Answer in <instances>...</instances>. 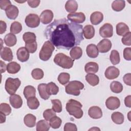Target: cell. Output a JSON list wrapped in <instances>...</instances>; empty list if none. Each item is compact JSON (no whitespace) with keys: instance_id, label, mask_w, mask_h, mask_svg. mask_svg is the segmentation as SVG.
Returning a JSON list of instances; mask_svg holds the SVG:
<instances>
[{"instance_id":"cell-1","label":"cell","mask_w":131,"mask_h":131,"mask_svg":"<svg viewBox=\"0 0 131 131\" xmlns=\"http://www.w3.org/2000/svg\"><path fill=\"white\" fill-rule=\"evenodd\" d=\"M83 26L66 18L55 19L45 30L46 38L57 49L69 50L84 39Z\"/></svg>"},{"instance_id":"cell-2","label":"cell","mask_w":131,"mask_h":131,"mask_svg":"<svg viewBox=\"0 0 131 131\" xmlns=\"http://www.w3.org/2000/svg\"><path fill=\"white\" fill-rule=\"evenodd\" d=\"M81 103L74 99H70L66 104V110L70 115L77 119H80L83 116V112L81 108Z\"/></svg>"},{"instance_id":"cell-3","label":"cell","mask_w":131,"mask_h":131,"mask_svg":"<svg viewBox=\"0 0 131 131\" xmlns=\"http://www.w3.org/2000/svg\"><path fill=\"white\" fill-rule=\"evenodd\" d=\"M54 62L56 64L63 69H69L73 67L74 60L63 53H59L55 56Z\"/></svg>"},{"instance_id":"cell-4","label":"cell","mask_w":131,"mask_h":131,"mask_svg":"<svg viewBox=\"0 0 131 131\" xmlns=\"http://www.w3.org/2000/svg\"><path fill=\"white\" fill-rule=\"evenodd\" d=\"M54 49V46L51 41L49 40L45 41L39 51V58L43 61L48 60L51 57Z\"/></svg>"},{"instance_id":"cell-5","label":"cell","mask_w":131,"mask_h":131,"mask_svg":"<svg viewBox=\"0 0 131 131\" xmlns=\"http://www.w3.org/2000/svg\"><path fill=\"white\" fill-rule=\"evenodd\" d=\"M84 87V84L79 81H71L66 86L65 91L68 94L79 96L80 94V90L83 89Z\"/></svg>"},{"instance_id":"cell-6","label":"cell","mask_w":131,"mask_h":131,"mask_svg":"<svg viewBox=\"0 0 131 131\" xmlns=\"http://www.w3.org/2000/svg\"><path fill=\"white\" fill-rule=\"evenodd\" d=\"M20 84L21 81L18 78L9 77L6 81L5 88L9 94L12 95L16 92Z\"/></svg>"},{"instance_id":"cell-7","label":"cell","mask_w":131,"mask_h":131,"mask_svg":"<svg viewBox=\"0 0 131 131\" xmlns=\"http://www.w3.org/2000/svg\"><path fill=\"white\" fill-rule=\"evenodd\" d=\"M40 18L38 15L34 13L28 14L25 18L26 25L30 28H34L37 27L40 24Z\"/></svg>"},{"instance_id":"cell-8","label":"cell","mask_w":131,"mask_h":131,"mask_svg":"<svg viewBox=\"0 0 131 131\" xmlns=\"http://www.w3.org/2000/svg\"><path fill=\"white\" fill-rule=\"evenodd\" d=\"M99 34L103 38L111 37L113 35V27L110 23H105L99 29Z\"/></svg>"},{"instance_id":"cell-9","label":"cell","mask_w":131,"mask_h":131,"mask_svg":"<svg viewBox=\"0 0 131 131\" xmlns=\"http://www.w3.org/2000/svg\"><path fill=\"white\" fill-rule=\"evenodd\" d=\"M67 18L70 21L77 24L83 23L85 20V16L82 12L69 13L67 15Z\"/></svg>"},{"instance_id":"cell-10","label":"cell","mask_w":131,"mask_h":131,"mask_svg":"<svg viewBox=\"0 0 131 131\" xmlns=\"http://www.w3.org/2000/svg\"><path fill=\"white\" fill-rule=\"evenodd\" d=\"M106 107L110 110H115L120 106V101L117 97H109L105 101Z\"/></svg>"},{"instance_id":"cell-11","label":"cell","mask_w":131,"mask_h":131,"mask_svg":"<svg viewBox=\"0 0 131 131\" xmlns=\"http://www.w3.org/2000/svg\"><path fill=\"white\" fill-rule=\"evenodd\" d=\"M120 74L119 70L114 66L108 67L104 72L105 77L110 80L117 78Z\"/></svg>"},{"instance_id":"cell-12","label":"cell","mask_w":131,"mask_h":131,"mask_svg":"<svg viewBox=\"0 0 131 131\" xmlns=\"http://www.w3.org/2000/svg\"><path fill=\"white\" fill-rule=\"evenodd\" d=\"M112 42L108 39H103L97 44V48L100 53H104L108 52L112 48Z\"/></svg>"},{"instance_id":"cell-13","label":"cell","mask_w":131,"mask_h":131,"mask_svg":"<svg viewBox=\"0 0 131 131\" xmlns=\"http://www.w3.org/2000/svg\"><path fill=\"white\" fill-rule=\"evenodd\" d=\"M54 14L53 12L50 10H45L43 11L39 16L40 21L45 25L50 23L53 18Z\"/></svg>"},{"instance_id":"cell-14","label":"cell","mask_w":131,"mask_h":131,"mask_svg":"<svg viewBox=\"0 0 131 131\" xmlns=\"http://www.w3.org/2000/svg\"><path fill=\"white\" fill-rule=\"evenodd\" d=\"M17 57L18 60L20 62H26L27 61L30 57V53L28 50L25 47L19 48L16 52Z\"/></svg>"},{"instance_id":"cell-15","label":"cell","mask_w":131,"mask_h":131,"mask_svg":"<svg viewBox=\"0 0 131 131\" xmlns=\"http://www.w3.org/2000/svg\"><path fill=\"white\" fill-rule=\"evenodd\" d=\"M89 116L94 119H97L102 117V111L97 106H93L90 107L88 111Z\"/></svg>"},{"instance_id":"cell-16","label":"cell","mask_w":131,"mask_h":131,"mask_svg":"<svg viewBox=\"0 0 131 131\" xmlns=\"http://www.w3.org/2000/svg\"><path fill=\"white\" fill-rule=\"evenodd\" d=\"M9 101L12 106L15 108H19L21 107L23 100L21 97L17 94H12L9 97Z\"/></svg>"},{"instance_id":"cell-17","label":"cell","mask_w":131,"mask_h":131,"mask_svg":"<svg viewBox=\"0 0 131 131\" xmlns=\"http://www.w3.org/2000/svg\"><path fill=\"white\" fill-rule=\"evenodd\" d=\"M6 14L10 19H15L18 16L19 10L17 7L14 5H10L6 10Z\"/></svg>"},{"instance_id":"cell-18","label":"cell","mask_w":131,"mask_h":131,"mask_svg":"<svg viewBox=\"0 0 131 131\" xmlns=\"http://www.w3.org/2000/svg\"><path fill=\"white\" fill-rule=\"evenodd\" d=\"M1 57L5 61H11L13 59V55L11 49L8 47L1 49Z\"/></svg>"},{"instance_id":"cell-19","label":"cell","mask_w":131,"mask_h":131,"mask_svg":"<svg viewBox=\"0 0 131 131\" xmlns=\"http://www.w3.org/2000/svg\"><path fill=\"white\" fill-rule=\"evenodd\" d=\"M86 52L88 56L92 58H96L99 54V51L97 46L93 43L90 44L87 46Z\"/></svg>"},{"instance_id":"cell-20","label":"cell","mask_w":131,"mask_h":131,"mask_svg":"<svg viewBox=\"0 0 131 131\" xmlns=\"http://www.w3.org/2000/svg\"><path fill=\"white\" fill-rule=\"evenodd\" d=\"M103 19V14L99 11L93 12L90 16V21L93 25H97L99 24Z\"/></svg>"},{"instance_id":"cell-21","label":"cell","mask_w":131,"mask_h":131,"mask_svg":"<svg viewBox=\"0 0 131 131\" xmlns=\"http://www.w3.org/2000/svg\"><path fill=\"white\" fill-rule=\"evenodd\" d=\"M98 64L95 62H89L84 66L85 72L88 74H95L98 71Z\"/></svg>"},{"instance_id":"cell-22","label":"cell","mask_w":131,"mask_h":131,"mask_svg":"<svg viewBox=\"0 0 131 131\" xmlns=\"http://www.w3.org/2000/svg\"><path fill=\"white\" fill-rule=\"evenodd\" d=\"M83 34L84 37L88 39L93 38L95 35V30L94 27L90 25H86L83 29Z\"/></svg>"},{"instance_id":"cell-23","label":"cell","mask_w":131,"mask_h":131,"mask_svg":"<svg viewBox=\"0 0 131 131\" xmlns=\"http://www.w3.org/2000/svg\"><path fill=\"white\" fill-rule=\"evenodd\" d=\"M129 32L128 26L124 23H119L116 25V33L119 36H124Z\"/></svg>"},{"instance_id":"cell-24","label":"cell","mask_w":131,"mask_h":131,"mask_svg":"<svg viewBox=\"0 0 131 131\" xmlns=\"http://www.w3.org/2000/svg\"><path fill=\"white\" fill-rule=\"evenodd\" d=\"M64 7L67 12L70 13H75L78 9V4L75 0H69L67 1Z\"/></svg>"},{"instance_id":"cell-25","label":"cell","mask_w":131,"mask_h":131,"mask_svg":"<svg viewBox=\"0 0 131 131\" xmlns=\"http://www.w3.org/2000/svg\"><path fill=\"white\" fill-rule=\"evenodd\" d=\"M37 89L41 98H42L43 100H48L50 98V95L48 93L47 91V84H39L38 85Z\"/></svg>"},{"instance_id":"cell-26","label":"cell","mask_w":131,"mask_h":131,"mask_svg":"<svg viewBox=\"0 0 131 131\" xmlns=\"http://www.w3.org/2000/svg\"><path fill=\"white\" fill-rule=\"evenodd\" d=\"M4 41L6 45L8 47H13L17 42V38L15 35L11 33L5 35Z\"/></svg>"},{"instance_id":"cell-27","label":"cell","mask_w":131,"mask_h":131,"mask_svg":"<svg viewBox=\"0 0 131 131\" xmlns=\"http://www.w3.org/2000/svg\"><path fill=\"white\" fill-rule=\"evenodd\" d=\"M20 70L19 64L15 61H12L8 63L7 65V71L9 74H16Z\"/></svg>"},{"instance_id":"cell-28","label":"cell","mask_w":131,"mask_h":131,"mask_svg":"<svg viewBox=\"0 0 131 131\" xmlns=\"http://www.w3.org/2000/svg\"><path fill=\"white\" fill-rule=\"evenodd\" d=\"M36 120V118L34 115L31 114H28L25 116L24 122L27 126L29 127H33L35 125Z\"/></svg>"},{"instance_id":"cell-29","label":"cell","mask_w":131,"mask_h":131,"mask_svg":"<svg viewBox=\"0 0 131 131\" xmlns=\"http://www.w3.org/2000/svg\"><path fill=\"white\" fill-rule=\"evenodd\" d=\"M70 54L73 60L79 59L82 55V50L80 47L75 46L72 48Z\"/></svg>"},{"instance_id":"cell-30","label":"cell","mask_w":131,"mask_h":131,"mask_svg":"<svg viewBox=\"0 0 131 131\" xmlns=\"http://www.w3.org/2000/svg\"><path fill=\"white\" fill-rule=\"evenodd\" d=\"M85 78L88 83L93 86L97 85L99 82V77L94 74H88Z\"/></svg>"},{"instance_id":"cell-31","label":"cell","mask_w":131,"mask_h":131,"mask_svg":"<svg viewBox=\"0 0 131 131\" xmlns=\"http://www.w3.org/2000/svg\"><path fill=\"white\" fill-rule=\"evenodd\" d=\"M112 121L117 124H121L123 123L124 120V115L120 112H114L111 116Z\"/></svg>"},{"instance_id":"cell-32","label":"cell","mask_w":131,"mask_h":131,"mask_svg":"<svg viewBox=\"0 0 131 131\" xmlns=\"http://www.w3.org/2000/svg\"><path fill=\"white\" fill-rule=\"evenodd\" d=\"M50 127V124L46 120H41L37 122L36 129L37 131H48Z\"/></svg>"},{"instance_id":"cell-33","label":"cell","mask_w":131,"mask_h":131,"mask_svg":"<svg viewBox=\"0 0 131 131\" xmlns=\"http://www.w3.org/2000/svg\"><path fill=\"white\" fill-rule=\"evenodd\" d=\"M23 93L25 97L27 99L32 97H35L36 90L33 86L27 85L25 88Z\"/></svg>"},{"instance_id":"cell-34","label":"cell","mask_w":131,"mask_h":131,"mask_svg":"<svg viewBox=\"0 0 131 131\" xmlns=\"http://www.w3.org/2000/svg\"><path fill=\"white\" fill-rule=\"evenodd\" d=\"M125 6V2L123 0L114 1L112 4V8L115 11H122Z\"/></svg>"},{"instance_id":"cell-35","label":"cell","mask_w":131,"mask_h":131,"mask_svg":"<svg viewBox=\"0 0 131 131\" xmlns=\"http://www.w3.org/2000/svg\"><path fill=\"white\" fill-rule=\"evenodd\" d=\"M47 91L50 95H55L59 92V88L53 82H50L47 84Z\"/></svg>"},{"instance_id":"cell-36","label":"cell","mask_w":131,"mask_h":131,"mask_svg":"<svg viewBox=\"0 0 131 131\" xmlns=\"http://www.w3.org/2000/svg\"><path fill=\"white\" fill-rule=\"evenodd\" d=\"M23 38L26 43H30L36 41V36L33 32H27L23 34Z\"/></svg>"},{"instance_id":"cell-37","label":"cell","mask_w":131,"mask_h":131,"mask_svg":"<svg viewBox=\"0 0 131 131\" xmlns=\"http://www.w3.org/2000/svg\"><path fill=\"white\" fill-rule=\"evenodd\" d=\"M111 90L115 93H120L123 90V85L119 81H113L110 84Z\"/></svg>"},{"instance_id":"cell-38","label":"cell","mask_w":131,"mask_h":131,"mask_svg":"<svg viewBox=\"0 0 131 131\" xmlns=\"http://www.w3.org/2000/svg\"><path fill=\"white\" fill-rule=\"evenodd\" d=\"M27 105L31 110H36L39 106V102L35 97H32L27 99Z\"/></svg>"},{"instance_id":"cell-39","label":"cell","mask_w":131,"mask_h":131,"mask_svg":"<svg viewBox=\"0 0 131 131\" xmlns=\"http://www.w3.org/2000/svg\"><path fill=\"white\" fill-rule=\"evenodd\" d=\"M110 60L112 63L114 65L117 64L120 62V55L119 52L117 50H113L111 51L110 56Z\"/></svg>"},{"instance_id":"cell-40","label":"cell","mask_w":131,"mask_h":131,"mask_svg":"<svg viewBox=\"0 0 131 131\" xmlns=\"http://www.w3.org/2000/svg\"><path fill=\"white\" fill-rule=\"evenodd\" d=\"M22 30L21 24L18 21L13 22L10 26V32L13 34H17L20 33Z\"/></svg>"},{"instance_id":"cell-41","label":"cell","mask_w":131,"mask_h":131,"mask_svg":"<svg viewBox=\"0 0 131 131\" xmlns=\"http://www.w3.org/2000/svg\"><path fill=\"white\" fill-rule=\"evenodd\" d=\"M49 121L50 126L54 129L59 128L62 123L61 119L56 116H55L53 117H52Z\"/></svg>"},{"instance_id":"cell-42","label":"cell","mask_w":131,"mask_h":131,"mask_svg":"<svg viewBox=\"0 0 131 131\" xmlns=\"http://www.w3.org/2000/svg\"><path fill=\"white\" fill-rule=\"evenodd\" d=\"M70 79V75L69 73L63 72L61 73L58 76V80L62 85H65L69 82Z\"/></svg>"},{"instance_id":"cell-43","label":"cell","mask_w":131,"mask_h":131,"mask_svg":"<svg viewBox=\"0 0 131 131\" xmlns=\"http://www.w3.org/2000/svg\"><path fill=\"white\" fill-rule=\"evenodd\" d=\"M51 102L52 104V110L56 113H60L62 111V104L59 99H52Z\"/></svg>"},{"instance_id":"cell-44","label":"cell","mask_w":131,"mask_h":131,"mask_svg":"<svg viewBox=\"0 0 131 131\" xmlns=\"http://www.w3.org/2000/svg\"><path fill=\"white\" fill-rule=\"evenodd\" d=\"M31 75L34 79L40 80L43 78L44 73L41 69L36 68L32 71Z\"/></svg>"},{"instance_id":"cell-45","label":"cell","mask_w":131,"mask_h":131,"mask_svg":"<svg viewBox=\"0 0 131 131\" xmlns=\"http://www.w3.org/2000/svg\"><path fill=\"white\" fill-rule=\"evenodd\" d=\"M0 112L6 116L9 115L11 113V108L10 105L6 103H2L0 104Z\"/></svg>"},{"instance_id":"cell-46","label":"cell","mask_w":131,"mask_h":131,"mask_svg":"<svg viewBox=\"0 0 131 131\" xmlns=\"http://www.w3.org/2000/svg\"><path fill=\"white\" fill-rule=\"evenodd\" d=\"M55 116H56V113L52 109H47L43 113V117L47 121H50Z\"/></svg>"},{"instance_id":"cell-47","label":"cell","mask_w":131,"mask_h":131,"mask_svg":"<svg viewBox=\"0 0 131 131\" xmlns=\"http://www.w3.org/2000/svg\"><path fill=\"white\" fill-rule=\"evenodd\" d=\"M25 48L28 50V51L30 53H34L37 50V43L35 41L30 43H26Z\"/></svg>"},{"instance_id":"cell-48","label":"cell","mask_w":131,"mask_h":131,"mask_svg":"<svg viewBox=\"0 0 131 131\" xmlns=\"http://www.w3.org/2000/svg\"><path fill=\"white\" fill-rule=\"evenodd\" d=\"M130 37H131V32L129 31L121 39L123 45L125 46H130L131 45L130 42Z\"/></svg>"},{"instance_id":"cell-49","label":"cell","mask_w":131,"mask_h":131,"mask_svg":"<svg viewBox=\"0 0 131 131\" xmlns=\"http://www.w3.org/2000/svg\"><path fill=\"white\" fill-rule=\"evenodd\" d=\"M64 131H77V128L76 125L72 123L68 122L66 123L64 125Z\"/></svg>"},{"instance_id":"cell-50","label":"cell","mask_w":131,"mask_h":131,"mask_svg":"<svg viewBox=\"0 0 131 131\" xmlns=\"http://www.w3.org/2000/svg\"><path fill=\"white\" fill-rule=\"evenodd\" d=\"M123 57L128 61L131 60V48H125L123 50Z\"/></svg>"},{"instance_id":"cell-51","label":"cell","mask_w":131,"mask_h":131,"mask_svg":"<svg viewBox=\"0 0 131 131\" xmlns=\"http://www.w3.org/2000/svg\"><path fill=\"white\" fill-rule=\"evenodd\" d=\"M10 5H11V3L9 0L0 1V8L2 10H6Z\"/></svg>"},{"instance_id":"cell-52","label":"cell","mask_w":131,"mask_h":131,"mask_svg":"<svg viewBox=\"0 0 131 131\" xmlns=\"http://www.w3.org/2000/svg\"><path fill=\"white\" fill-rule=\"evenodd\" d=\"M27 2L28 5L33 8H36L37 7H38L40 2L39 0H33V1L29 0V1H27Z\"/></svg>"},{"instance_id":"cell-53","label":"cell","mask_w":131,"mask_h":131,"mask_svg":"<svg viewBox=\"0 0 131 131\" xmlns=\"http://www.w3.org/2000/svg\"><path fill=\"white\" fill-rule=\"evenodd\" d=\"M130 77H131V74L130 73H127V74H126L123 77V81L124 82L129 85V86H130Z\"/></svg>"},{"instance_id":"cell-54","label":"cell","mask_w":131,"mask_h":131,"mask_svg":"<svg viewBox=\"0 0 131 131\" xmlns=\"http://www.w3.org/2000/svg\"><path fill=\"white\" fill-rule=\"evenodd\" d=\"M0 29H0V34H3L6 31V29H7L6 23L3 20L0 21Z\"/></svg>"},{"instance_id":"cell-55","label":"cell","mask_w":131,"mask_h":131,"mask_svg":"<svg viewBox=\"0 0 131 131\" xmlns=\"http://www.w3.org/2000/svg\"><path fill=\"white\" fill-rule=\"evenodd\" d=\"M130 98H131V96L128 95L126 96L125 99H124V103L125 105L128 107H131V104H130Z\"/></svg>"},{"instance_id":"cell-56","label":"cell","mask_w":131,"mask_h":131,"mask_svg":"<svg viewBox=\"0 0 131 131\" xmlns=\"http://www.w3.org/2000/svg\"><path fill=\"white\" fill-rule=\"evenodd\" d=\"M1 63V73H3L6 71L7 70V66L5 62L2 60H0Z\"/></svg>"},{"instance_id":"cell-57","label":"cell","mask_w":131,"mask_h":131,"mask_svg":"<svg viewBox=\"0 0 131 131\" xmlns=\"http://www.w3.org/2000/svg\"><path fill=\"white\" fill-rule=\"evenodd\" d=\"M0 116H1V123H4L6 121V115L3 114L2 113L0 112Z\"/></svg>"}]
</instances>
